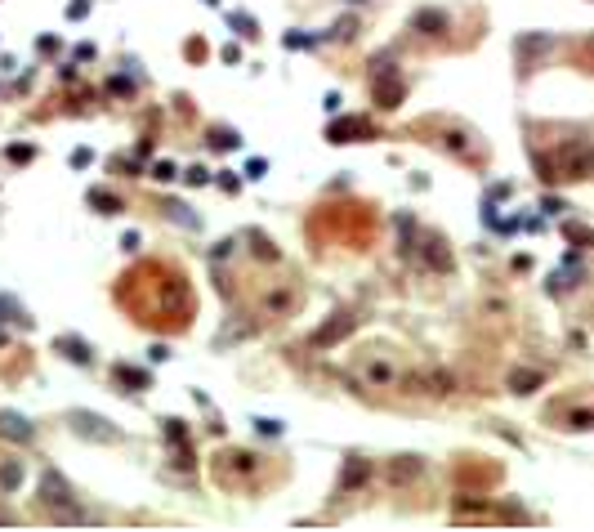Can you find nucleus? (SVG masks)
Listing matches in <instances>:
<instances>
[{"instance_id":"nucleus-6","label":"nucleus","mask_w":594,"mask_h":532,"mask_svg":"<svg viewBox=\"0 0 594 532\" xmlns=\"http://www.w3.org/2000/svg\"><path fill=\"white\" fill-rule=\"evenodd\" d=\"M23 479V470H18V461H9V466H0V483H5V487H13V483H18Z\"/></svg>"},{"instance_id":"nucleus-7","label":"nucleus","mask_w":594,"mask_h":532,"mask_svg":"<svg viewBox=\"0 0 594 532\" xmlns=\"http://www.w3.org/2000/svg\"><path fill=\"white\" fill-rule=\"evenodd\" d=\"M94 206H103V211H117V197H107V192H90Z\"/></svg>"},{"instance_id":"nucleus-3","label":"nucleus","mask_w":594,"mask_h":532,"mask_svg":"<svg viewBox=\"0 0 594 532\" xmlns=\"http://www.w3.org/2000/svg\"><path fill=\"white\" fill-rule=\"evenodd\" d=\"M0 434H9V439H18V443H27L32 439V425L23 421V416H13V412H5L0 416Z\"/></svg>"},{"instance_id":"nucleus-4","label":"nucleus","mask_w":594,"mask_h":532,"mask_svg":"<svg viewBox=\"0 0 594 532\" xmlns=\"http://www.w3.org/2000/svg\"><path fill=\"white\" fill-rule=\"evenodd\" d=\"M117 381H125L130 389H148V371H134V367H117Z\"/></svg>"},{"instance_id":"nucleus-1","label":"nucleus","mask_w":594,"mask_h":532,"mask_svg":"<svg viewBox=\"0 0 594 532\" xmlns=\"http://www.w3.org/2000/svg\"><path fill=\"white\" fill-rule=\"evenodd\" d=\"M72 487H67V479L59 470H45L40 474V506H50V510H59V519L63 524H72V519H81V514L72 510Z\"/></svg>"},{"instance_id":"nucleus-5","label":"nucleus","mask_w":594,"mask_h":532,"mask_svg":"<svg viewBox=\"0 0 594 532\" xmlns=\"http://www.w3.org/2000/svg\"><path fill=\"white\" fill-rule=\"evenodd\" d=\"M59 349H67V358H76V362H90V349L81 340H59Z\"/></svg>"},{"instance_id":"nucleus-2","label":"nucleus","mask_w":594,"mask_h":532,"mask_svg":"<svg viewBox=\"0 0 594 532\" xmlns=\"http://www.w3.org/2000/svg\"><path fill=\"white\" fill-rule=\"evenodd\" d=\"M72 429L81 434V439H90V443H117V429H112L103 416H94V412H76Z\"/></svg>"}]
</instances>
